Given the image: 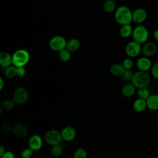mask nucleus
Wrapping results in <instances>:
<instances>
[{
    "instance_id": "nucleus-19",
    "label": "nucleus",
    "mask_w": 158,
    "mask_h": 158,
    "mask_svg": "<svg viewBox=\"0 0 158 158\" xmlns=\"http://www.w3.org/2000/svg\"><path fill=\"white\" fill-rule=\"evenodd\" d=\"M133 108L137 112H143L147 108L146 100L140 98L136 99L133 104Z\"/></svg>"
},
{
    "instance_id": "nucleus-26",
    "label": "nucleus",
    "mask_w": 158,
    "mask_h": 158,
    "mask_svg": "<svg viewBox=\"0 0 158 158\" xmlns=\"http://www.w3.org/2000/svg\"><path fill=\"white\" fill-rule=\"evenodd\" d=\"M15 104L12 99H7L2 101L1 107L4 111H9L14 107Z\"/></svg>"
},
{
    "instance_id": "nucleus-8",
    "label": "nucleus",
    "mask_w": 158,
    "mask_h": 158,
    "mask_svg": "<svg viewBox=\"0 0 158 158\" xmlns=\"http://www.w3.org/2000/svg\"><path fill=\"white\" fill-rule=\"evenodd\" d=\"M141 46L133 41L129 42L125 47V52L129 57H135L141 52Z\"/></svg>"
},
{
    "instance_id": "nucleus-10",
    "label": "nucleus",
    "mask_w": 158,
    "mask_h": 158,
    "mask_svg": "<svg viewBox=\"0 0 158 158\" xmlns=\"http://www.w3.org/2000/svg\"><path fill=\"white\" fill-rule=\"evenodd\" d=\"M157 52V46L155 43L149 41L143 44L141 48V52L144 56L151 57L154 56Z\"/></svg>"
},
{
    "instance_id": "nucleus-16",
    "label": "nucleus",
    "mask_w": 158,
    "mask_h": 158,
    "mask_svg": "<svg viewBox=\"0 0 158 158\" xmlns=\"http://www.w3.org/2000/svg\"><path fill=\"white\" fill-rule=\"evenodd\" d=\"M136 87L131 83H127L123 86L121 89L122 95L126 98H130L135 93Z\"/></svg>"
},
{
    "instance_id": "nucleus-29",
    "label": "nucleus",
    "mask_w": 158,
    "mask_h": 158,
    "mask_svg": "<svg viewBox=\"0 0 158 158\" xmlns=\"http://www.w3.org/2000/svg\"><path fill=\"white\" fill-rule=\"evenodd\" d=\"M134 73L133 72V71L131 70V69H125V72H123V73L122 74V75L121 76L122 79L125 81H130L132 79V77L133 76Z\"/></svg>"
},
{
    "instance_id": "nucleus-38",
    "label": "nucleus",
    "mask_w": 158,
    "mask_h": 158,
    "mask_svg": "<svg viewBox=\"0 0 158 158\" xmlns=\"http://www.w3.org/2000/svg\"><path fill=\"white\" fill-rule=\"evenodd\" d=\"M4 86V81L2 77H0V90H2Z\"/></svg>"
},
{
    "instance_id": "nucleus-20",
    "label": "nucleus",
    "mask_w": 158,
    "mask_h": 158,
    "mask_svg": "<svg viewBox=\"0 0 158 158\" xmlns=\"http://www.w3.org/2000/svg\"><path fill=\"white\" fill-rule=\"evenodd\" d=\"M133 27L130 24L122 25L119 30L120 35L123 38H127L130 36H132L133 34Z\"/></svg>"
},
{
    "instance_id": "nucleus-37",
    "label": "nucleus",
    "mask_w": 158,
    "mask_h": 158,
    "mask_svg": "<svg viewBox=\"0 0 158 158\" xmlns=\"http://www.w3.org/2000/svg\"><path fill=\"white\" fill-rule=\"evenodd\" d=\"M6 152V150H5V148H4L3 146L1 145L0 146V157L2 156L4 153Z\"/></svg>"
},
{
    "instance_id": "nucleus-15",
    "label": "nucleus",
    "mask_w": 158,
    "mask_h": 158,
    "mask_svg": "<svg viewBox=\"0 0 158 158\" xmlns=\"http://www.w3.org/2000/svg\"><path fill=\"white\" fill-rule=\"evenodd\" d=\"M12 64V56L7 52L0 53V65L4 68L9 67Z\"/></svg>"
},
{
    "instance_id": "nucleus-4",
    "label": "nucleus",
    "mask_w": 158,
    "mask_h": 158,
    "mask_svg": "<svg viewBox=\"0 0 158 158\" xmlns=\"http://www.w3.org/2000/svg\"><path fill=\"white\" fill-rule=\"evenodd\" d=\"M132 37L133 40L139 44H144L149 38V31L145 26L138 25L133 29Z\"/></svg>"
},
{
    "instance_id": "nucleus-7",
    "label": "nucleus",
    "mask_w": 158,
    "mask_h": 158,
    "mask_svg": "<svg viewBox=\"0 0 158 158\" xmlns=\"http://www.w3.org/2000/svg\"><path fill=\"white\" fill-rule=\"evenodd\" d=\"M67 41L65 38L60 35L53 36L49 42V48L54 51L59 52L60 51L66 48Z\"/></svg>"
},
{
    "instance_id": "nucleus-14",
    "label": "nucleus",
    "mask_w": 158,
    "mask_h": 158,
    "mask_svg": "<svg viewBox=\"0 0 158 158\" xmlns=\"http://www.w3.org/2000/svg\"><path fill=\"white\" fill-rule=\"evenodd\" d=\"M147 18V12L143 8H138L133 12V22L137 24H141L144 22Z\"/></svg>"
},
{
    "instance_id": "nucleus-31",
    "label": "nucleus",
    "mask_w": 158,
    "mask_h": 158,
    "mask_svg": "<svg viewBox=\"0 0 158 158\" xmlns=\"http://www.w3.org/2000/svg\"><path fill=\"white\" fill-rule=\"evenodd\" d=\"M151 73L154 78L158 80V62L152 64L151 69Z\"/></svg>"
},
{
    "instance_id": "nucleus-25",
    "label": "nucleus",
    "mask_w": 158,
    "mask_h": 158,
    "mask_svg": "<svg viewBox=\"0 0 158 158\" xmlns=\"http://www.w3.org/2000/svg\"><path fill=\"white\" fill-rule=\"evenodd\" d=\"M71 52L67 48H65L59 52V57L62 62H67L70 60L71 58Z\"/></svg>"
},
{
    "instance_id": "nucleus-30",
    "label": "nucleus",
    "mask_w": 158,
    "mask_h": 158,
    "mask_svg": "<svg viewBox=\"0 0 158 158\" xmlns=\"http://www.w3.org/2000/svg\"><path fill=\"white\" fill-rule=\"evenodd\" d=\"M33 151L28 147L23 149L21 152V157L22 158H31L33 155Z\"/></svg>"
},
{
    "instance_id": "nucleus-5",
    "label": "nucleus",
    "mask_w": 158,
    "mask_h": 158,
    "mask_svg": "<svg viewBox=\"0 0 158 158\" xmlns=\"http://www.w3.org/2000/svg\"><path fill=\"white\" fill-rule=\"evenodd\" d=\"M29 98V93L26 88L22 86L17 88L12 94V99L17 105H23L25 104Z\"/></svg>"
},
{
    "instance_id": "nucleus-1",
    "label": "nucleus",
    "mask_w": 158,
    "mask_h": 158,
    "mask_svg": "<svg viewBox=\"0 0 158 158\" xmlns=\"http://www.w3.org/2000/svg\"><path fill=\"white\" fill-rule=\"evenodd\" d=\"M133 12L129 7L126 6H119L115 11L114 17L115 21L122 25L130 24L133 22Z\"/></svg>"
},
{
    "instance_id": "nucleus-21",
    "label": "nucleus",
    "mask_w": 158,
    "mask_h": 158,
    "mask_svg": "<svg viewBox=\"0 0 158 158\" xmlns=\"http://www.w3.org/2000/svg\"><path fill=\"white\" fill-rule=\"evenodd\" d=\"M80 46V42L77 38H72L67 42L66 48L70 52L77 51Z\"/></svg>"
},
{
    "instance_id": "nucleus-32",
    "label": "nucleus",
    "mask_w": 158,
    "mask_h": 158,
    "mask_svg": "<svg viewBox=\"0 0 158 158\" xmlns=\"http://www.w3.org/2000/svg\"><path fill=\"white\" fill-rule=\"evenodd\" d=\"M122 65L125 69H131L133 66V62L131 57H127L123 60Z\"/></svg>"
},
{
    "instance_id": "nucleus-9",
    "label": "nucleus",
    "mask_w": 158,
    "mask_h": 158,
    "mask_svg": "<svg viewBox=\"0 0 158 158\" xmlns=\"http://www.w3.org/2000/svg\"><path fill=\"white\" fill-rule=\"evenodd\" d=\"M28 144L33 151L36 152L40 151L43 146V139L40 135L33 134L29 138Z\"/></svg>"
},
{
    "instance_id": "nucleus-13",
    "label": "nucleus",
    "mask_w": 158,
    "mask_h": 158,
    "mask_svg": "<svg viewBox=\"0 0 158 158\" xmlns=\"http://www.w3.org/2000/svg\"><path fill=\"white\" fill-rule=\"evenodd\" d=\"M136 65L139 70L148 72V70H151L152 64L149 57L143 56V57H139L136 60Z\"/></svg>"
},
{
    "instance_id": "nucleus-24",
    "label": "nucleus",
    "mask_w": 158,
    "mask_h": 158,
    "mask_svg": "<svg viewBox=\"0 0 158 158\" xmlns=\"http://www.w3.org/2000/svg\"><path fill=\"white\" fill-rule=\"evenodd\" d=\"M103 9L107 13L113 12L115 9V2L114 0H107L104 3Z\"/></svg>"
},
{
    "instance_id": "nucleus-28",
    "label": "nucleus",
    "mask_w": 158,
    "mask_h": 158,
    "mask_svg": "<svg viewBox=\"0 0 158 158\" xmlns=\"http://www.w3.org/2000/svg\"><path fill=\"white\" fill-rule=\"evenodd\" d=\"M73 158H87V152L83 148L77 149L73 153Z\"/></svg>"
},
{
    "instance_id": "nucleus-22",
    "label": "nucleus",
    "mask_w": 158,
    "mask_h": 158,
    "mask_svg": "<svg viewBox=\"0 0 158 158\" xmlns=\"http://www.w3.org/2000/svg\"><path fill=\"white\" fill-rule=\"evenodd\" d=\"M63 152V148L60 144L52 146L50 149V153L54 157H60Z\"/></svg>"
},
{
    "instance_id": "nucleus-33",
    "label": "nucleus",
    "mask_w": 158,
    "mask_h": 158,
    "mask_svg": "<svg viewBox=\"0 0 158 158\" xmlns=\"http://www.w3.org/2000/svg\"><path fill=\"white\" fill-rule=\"evenodd\" d=\"M27 71H26V69L25 68V67H17V76L20 77V78H22L24 77L26 75Z\"/></svg>"
},
{
    "instance_id": "nucleus-11",
    "label": "nucleus",
    "mask_w": 158,
    "mask_h": 158,
    "mask_svg": "<svg viewBox=\"0 0 158 158\" xmlns=\"http://www.w3.org/2000/svg\"><path fill=\"white\" fill-rule=\"evenodd\" d=\"M62 139L66 142L73 141L77 135V132L74 127L72 126H67L64 127L60 131Z\"/></svg>"
},
{
    "instance_id": "nucleus-36",
    "label": "nucleus",
    "mask_w": 158,
    "mask_h": 158,
    "mask_svg": "<svg viewBox=\"0 0 158 158\" xmlns=\"http://www.w3.org/2000/svg\"><path fill=\"white\" fill-rule=\"evenodd\" d=\"M153 38L156 41H158V28L155 30L153 32Z\"/></svg>"
},
{
    "instance_id": "nucleus-39",
    "label": "nucleus",
    "mask_w": 158,
    "mask_h": 158,
    "mask_svg": "<svg viewBox=\"0 0 158 158\" xmlns=\"http://www.w3.org/2000/svg\"><path fill=\"white\" fill-rule=\"evenodd\" d=\"M150 158H158V156H152V157H151Z\"/></svg>"
},
{
    "instance_id": "nucleus-2",
    "label": "nucleus",
    "mask_w": 158,
    "mask_h": 158,
    "mask_svg": "<svg viewBox=\"0 0 158 158\" xmlns=\"http://www.w3.org/2000/svg\"><path fill=\"white\" fill-rule=\"evenodd\" d=\"M151 82V77L148 72L139 70L134 73L131 83L136 88H146Z\"/></svg>"
},
{
    "instance_id": "nucleus-23",
    "label": "nucleus",
    "mask_w": 158,
    "mask_h": 158,
    "mask_svg": "<svg viewBox=\"0 0 158 158\" xmlns=\"http://www.w3.org/2000/svg\"><path fill=\"white\" fill-rule=\"evenodd\" d=\"M4 75L7 78H14L17 76V67L13 65L5 68Z\"/></svg>"
},
{
    "instance_id": "nucleus-35",
    "label": "nucleus",
    "mask_w": 158,
    "mask_h": 158,
    "mask_svg": "<svg viewBox=\"0 0 158 158\" xmlns=\"http://www.w3.org/2000/svg\"><path fill=\"white\" fill-rule=\"evenodd\" d=\"M1 158H15V157L14 152H12L10 151H6V152L2 156H1Z\"/></svg>"
},
{
    "instance_id": "nucleus-34",
    "label": "nucleus",
    "mask_w": 158,
    "mask_h": 158,
    "mask_svg": "<svg viewBox=\"0 0 158 158\" xmlns=\"http://www.w3.org/2000/svg\"><path fill=\"white\" fill-rule=\"evenodd\" d=\"M13 126L9 123H4L2 125V130L5 133H9L12 131Z\"/></svg>"
},
{
    "instance_id": "nucleus-3",
    "label": "nucleus",
    "mask_w": 158,
    "mask_h": 158,
    "mask_svg": "<svg viewBox=\"0 0 158 158\" xmlns=\"http://www.w3.org/2000/svg\"><path fill=\"white\" fill-rule=\"evenodd\" d=\"M30 54L25 49H18L12 54V64L16 67H25L30 60Z\"/></svg>"
},
{
    "instance_id": "nucleus-27",
    "label": "nucleus",
    "mask_w": 158,
    "mask_h": 158,
    "mask_svg": "<svg viewBox=\"0 0 158 158\" xmlns=\"http://www.w3.org/2000/svg\"><path fill=\"white\" fill-rule=\"evenodd\" d=\"M150 92L149 89L146 88H139L137 91V96L138 98L146 100L150 96Z\"/></svg>"
},
{
    "instance_id": "nucleus-12",
    "label": "nucleus",
    "mask_w": 158,
    "mask_h": 158,
    "mask_svg": "<svg viewBox=\"0 0 158 158\" xmlns=\"http://www.w3.org/2000/svg\"><path fill=\"white\" fill-rule=\"evenodd\" d=\"M12 133L18 138H24L28 135V129L27 127L22 123H17L13 125Z\"/></svg>"
},
{
    "instance_id": "nucleus-6",
    "label": "nucleus",
    "mask_w": 158,
    "mask_h": 158,
    "mask_svg": "<svg viewBox=\"0 0 158 158\" xmlns=\"http://www.w3.org/2000/svg\"><path fill=\"white\" fill-rule=\"evenodd\" d=\"M44 139L46 144L51 146L60 144L62 140H63L60 132L55 129L47 131L44 134Z\"/></svg>"
},
{
    "instance_id": "nucleus-18",
    "label": "nucleus",
    "mask_w": 158,
    "mask_h": 158,
    "mask_svg": "<svg viewBox=\"0 0 158 158\" xmlns=\"http://www.w3.org/2000/svg\"><path fill=\"white\" fill-rule=\"evenodd\" d=\"M125 69L122 65V64H118V63H115L112 64L110 69L109 71L110 73L114 75V76H122L123 72H125Z\"/></svg>"
},
{
    "instance_id": "nucleus-17",
    "label": "nucleus",
    "mask_w": 158,
    "mask_h": 158,
    "mask_svg": "<svg viewBox=\"0 0 158 158\" xmlns=\"http://www.w3.org/2000/svg\"><path fill=\"white\" fill-rule=\"evenodd\" d=\"M146 101L147 108L152 110H158V94H151Z\"/></svg>"
},
{
    "instance_id": "nucleus-40",
    "label": "nucleus",
    "mask_w": 158,
    "mask_h": 158,
    "mask_svg": "<svg viewBox=\"0 0 158 158\" xmlns=\"http://www.w3.org/2000/svg\"><path fill=\"white\" fill-rule=\"evenodd\" d=\"M156 120H157V122L158 123V115H157V118H156Z\"/></svg>"
}]
</instances>
